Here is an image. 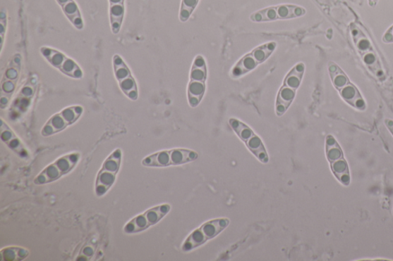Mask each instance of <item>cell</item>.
I'll return each mask as SVG.
<instances>
[{
    "label": "cell",
    "mask_w": 393,
    "mask_h": 261,
    "mask_svg": "<svg viewBox=\"0 0 393 261\" xmlns=\"http://www.w3.org/2000/svg\"><path fill=\"white\" fill-rule=\"evenodd\" d=\"M305 70L304 63H299L296 64L285 76L277 95L275 111L277 117H282L291 107L296 91L301 85Z\"/></svg>",
    "instance_id": "obj_1"
},
{
    "label": "cell",
    "mask_w": 393,
    "mask_h": 261,
    "mask_svg": "<svg viewBox=\"0 0 393 261\" xmlns=\"http://www.w3.org/2000/svg\"><path fill=\"white\" fill-rule=\"evenodd\" d=\"M277 43L270 41L253 49L248 53L241 57L231 68V77L234 79H239L264 64L274 54Z\"/></svg>",
    "instance_id": "obj_2"
},
{
    "label": "cell",
    "mask_w": 393,
    "mask_h": 261,
    "mask_svg": "<svg viewBox=\"0 0 393 261\" xmlns=\"http://www.w3.org/2000/svg\"><path fill=\"white\" fill-rule=\"evenodd\" d=\"M208 69L207 61L198 55L192 63L188 84V101L191 108H197L202 103L207 89Z\"/></svg>",
    "instance_id": "obj_3"
},
{
    "label": "cell",
    "mask_w": 393,
    "mask_h": 261,
    "mask_svg": "<svg viewBox=\"0 0 393 261\" xmlns=\"http://www.w3.org/2000/svg\"><path fill=\"white\" fill-rule=\"evenodd\" d=\"M307 13L303 6L295 4H279L261 8L250 15L253 23H272L301 18Z\"/></svg>",
    "instance_id": "obj_4"
},
{
    "label": "cell",
    "mask_w": 393,
    "mask_h": 261,
    "mask_svg": "<svg viewBox=\"0 0 393 261\" xmlns=\"http://www.w3.org/2000/svg\"><path fill=\"white\" fill-rule=\"evenodd\" d=\"M198 158V154L186 149H172L162 151L147 156L142 164L145 167L164 168L193 162Z\"/></svg>",
    "instance_id": "obj_5"
},
{
    "label": "cell",
    "mask_w": 393,
    "mask_h": 261,
    "mask_svg": "<svg viewBox=\"0 0 393 261\" xmlns=\"http://www.w3.org/2000/svg\"><path fill=\"white\" fill-rule=\"evenodd\" d=\"M122 151L120 148L113 151L104 161L95 184L96 196L102 197L115 184L121 168Z\"/></svg>",
    "instance_id": "obj_6"
},
{
    "label": "cell",
    "mask_w": 393,
    "mask_h": 261,
    "mask_svg": "<svg viewBox=\"0 0 393 261\" xmlns=\"http://www.w3.org/2000/svg\"><path fill=\"white\" fill-rule=\"evenodd\" d=\"M80 158V153H71L61 156L56 161L49 164L34 179V184L42 186L59 180L71 172L76 167Z\"/></svg>",
    "instance_id": "obj_7"
},
{
    "label": "cell",
    "mask_w": 393,
    "mask_h": 261,
    "mask_svg": "<svg viewBox=\"0 0 393 261\" xmlns=\"http://www.w3.org/2000/svg\"><path fill=\"white\" fill-rule=\"evenodd\" d=\"M230 224L226 219H217L209 221L195 231L192 232L182 246L183 251H191L202 246L207 241L214 238Z\"/></svg>",
    "instance_id": "obj_8"
},
{
    "label": "cell",
    "mask_w": 393,
    "mask_h": 261,
    "mask_svg": "<svg viewBox=\"0 0 393 261\" xmlns=\"http://www.w3.org/2000/svg\"><path fill=\"white\" fill-rule=\"evenodd\" d=\"M22 56L15 54L8 62L4 72L1 79V97L0 107L6 108L10 103L18 84L22 70Z\"/></svg>",
    "instance_id": "obj_9"
},
{
    "label": "cell",
    "mask_w": 393,
    "mask_h": 261,
    "mask_svg": "<svg viewBox=\"0 0 393 261\" xmlns=\"http://www.w3.org/2000/svg\"><path fill=\"white\" fill-rule=\"evenodd\" d=\"M84 112L81 106H70L52 116L41 129V135L48 137L64 132L67 127L73 125Z\"/></svg>",
    "instance_id": "obj_10"
},
{
    "label": "cell",
    "mask_w": 393,
    "mask_h": 261,
    "mask_svg": "<svg viewBox=\"0 0 393 261\" xmlns=\"http://www.w3.org/2000/svg\"><path fill=\"white\" fill-rule=\"evenodd\" d=\"M229 125L233 132L246 144L249 151L256 156L259 161L263 163L269 162V156L265 144L254 132V130L243 123L242 121L235 118L229 120Z\"/></svg>",
    "instance_id": "obj_11"
},
{
    "label": "cell",
    "mask_w": 393,
    "mask_h": 261,
    "mask_svg": "<svg viewBox=\"0 0 393 261\" xmlns=\"http://www.w3.org/2000/svg\"><path fill=\"white\" fill-rule=\"evenodd\" d=\"M40 53L50 65L64 75L76 80L83 77L84 73L80 66L63 52L51 47L42 46L40 48Z\"/></svg>",
    "instance_id": "obj_12"
},
{
    "label": "cell",
    "mask_w": 393,
    "mask_h": 261,
    "mask_svg": "<svg viewBox=\"0 0 393 261\" xmlns=\"http://www.w3.org/2000/svg\"><path fill=\"white\" fill-rule=\"evenodd\" d=\"M171 210L169 204H163L150 208L133 217L126 223L124 227V232L128 234L143 232L152 226L158 224Z\"/></svg>",
    "instance_id": "obj_13"
},
{
    "label": "cell",
    "mask_w": 393,
    "mask_h": 261,
    "mask_svg": "<svg viewBox=\"0 0 393 261\" xmlns=\"http://www.w3.org/2000/svg\"><path fill=\"white\" fill-rule=\"evenodd\" d=\"M113 72L122 93L131 101L138 98V84L125 60L118 54L112 58Z\"/></svg>",
    "instance_id": "obj_14"
},
{
    "label": "cell",
    "mask_w": 393,
    "mask_h": 261,
    "mask_svg": "<svg viewBox=\"0 0 393 261\" xmlns=\"http://www.w3.org/2000/svg\"><path fill=\"white\" fill-rule=\"evenodd\" d=\"M38 82L37 75L30 76L12 104V117H18L28 111L37 92Z\"/></svg>",
    "instance_id": "obj_15"
},
{
    "label": "cell",
    "mask_w": 393,
    "mask_h": 261,
    "mask_svg": "<svg viewBox=\"0 0 393 261\" xmlns=\"http://www.w3.org/2000/svg\"><path fill=\"white\" fill-rule=\"evenodd\" d=\"M0 130H1V140L11 151L21 158H28L29 153L26 150L25 146L20 141L19 136L14 133L13 130L8 127L4 119H1V125H0Z\"/></svg>",
    "instance_id": "obj_16"
},
{
    "label": "cell",
    "mask_w": 393,
    "mask_h": 261,
    "mask_svg": "<svg viewBox=\"0 0 393 261\" xmlns=\"http://www.w3.org/2000/svg\"><path fill=\"white\" fill-rule=\"evenodd\" d=\"M110 27L113 34L120 32L126 15V0H108Z\"/></svg>",
    "instance_id": "obj_17"
},
{
    "label": "cell",
    "mask_w": 393,
    "mask_h": 261,
    "mask_svg": "<svg viewBox=\"0 0 393 261\" xmlns=\"http://www.w3.org/2000/svg\"><path fill=\"white\" fill-rule=\"evenodd\" d=\"M58 5L62 8V11L66 17V19L71 23L78 30L84 29V20L83 15L75 0H56Z\"/></svg>",
    "instance_id": "obj_18"
},
{
    "label": "cell",
    "mask_w": 393,
    "mask_h": 261,
    "mask_svg": "<svg viewBox=\"0 0 393 261\" xmlns=\"http://www.w3.org/2000/svg\"><path fill=\"white\" fill-rule=\"evenodd\" d=\"M341 98L354 108L360 110L365 109V103L359 90L351 82H349L341 90L339 91Z\"/></svg>",
    "instance_id": "obj_19"
},
{
    "label": "cell",
    "mask_w": 393,
    "mask_h": 261,
    "mask_svg": "<svg viewBox=\"0 0 393 261\" xmlns=\"http://www.w3.org/2000/svg\"><path fill=\"white\" fill-rule=\"evenodd\" d=\"M332 172H334L337 179L344 185L348 186L351 182V174H349L348 164L345 158L340 159L330 163Z\"/></svg>",
    "instance_id": "obj_20"
},
{
    "label": "cell",
    "mask_w": 393,
    "mask_h": 261,
    "mask_svg": "<svg viewBox=\"0 0 393 261\" xmlns=\"http://www.w3.org/2000/svg\"><path fill=\"white\" fill-rule=\"evenodd\" d=\"M30 255L28 249L22 247L11 246L1 250L2 261H21Z\"/></svg>",
    "instance_id": "obj_21"
},
{
    "label": "cell",
    "mask_w": 393,
    "mask_h": 261,
    "mask_svg": "<svg viewBox=\"0 0 393 261\" xmlns=\"http://www.w3.org/2000/svg\"><path fill=\"white\" fill-rule=\"evenodd\" d=\"M328 70L332 82H333L335 88L338 91L341 90L351 82L346 75L342 71V69L334 63H329Z\"/></svg>",
    "instance_id": "obj_22"
},
{
    "label": "cell",
    "mask_w": 393,
    "mask_h": 261,
    "mask_svg": "<svg viewBox=\"0 0 393 261\" xmlns=\"http://www.w3.org/2000/svg\"><path fill=\"white\" fill-rule=\"evenodd\" d=\"M326 154L329 163L344 158L341 147L331 135H328L326 139Z\"/></svg>",
    "instance_id": "obj_23"
},
{
    "label": "cell",
    "mask_w": 393,
    "mask_h": 261,
    "mask_svg": "<svg viewBox=\"0 0 393 261\" xmlns=\"http://www.w3.org/2000/svg\"><path fill=\"white\" fill-rule=\"evenodd\" d=\"M200 0H181L179 18L180 22L186 23L196 10Z\"/></svg>",
    "instance_id": "obj_24"
},
{
    "label": "cell",
    "mask_w": 393,
    "mask_h": 261,
    "mask_svg": "<svg viewBox=\"0 0 393 261\" xmlns=\"http://www.w3.org/2000/svg\"><path fill=\"white\" fill-rule=\"evenodd\" d=\"M7 11L3 8L1 14H0V46H1V51L4 49V41L7 30Z\"/></svg>",
    "instance_id": "obj_25"
},
{
    "label": "cell",
    "mask_w": 393,
    "mask_h": 261,
    "mask_svg": "<svg viewBox=\"0 0 393 261\" xmlns=\"http://www.w3.org/2000/svg\"><path fill=\"white\" fill-rule=\"evenodd\" d=\"M382 41L385 43L393 42V25L384 34Z\"/></svg>",
    "instance_id": "obj_26"
},
{
    "label": "cell",
    "mask_w": 393,
    "mask_h": 261,
    "mask_svg": "<svg viewBox=\"0 0 393 261\" xmlns=\"http://www.w3.org/2000/svg\"><path fill=\"white\" fill-rule=\"evenodd\" d=\"M385 124H386L387 127H388V129H389V132L393 135V120H389V119L386 120H385Z\"/></svg>",
    "instance_id": "obj_27"
}]
</instances>
